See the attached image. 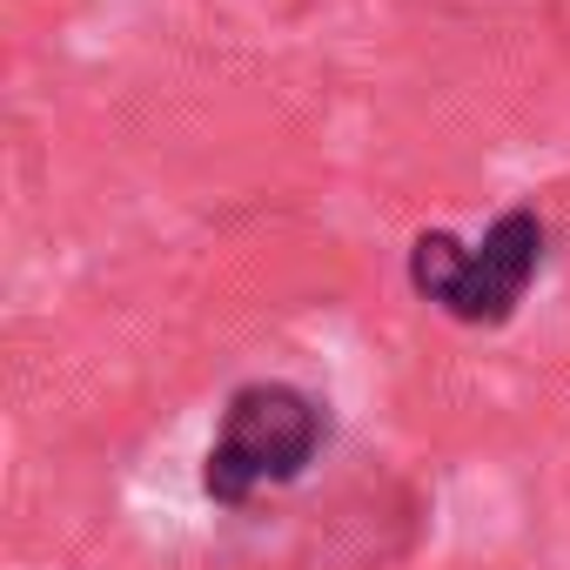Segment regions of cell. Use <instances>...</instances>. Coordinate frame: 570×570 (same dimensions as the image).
Masks as SVG:
<instances>
[{"label": "cell", "instance_id": "1", "mask_svg": "<svg viewBox=\"0 0 570 570\" xmlns=\"http://www.w3.org/2000/svg\"><path fill=\"white\" fill-rule=\"evenodd\" d=\"M537 268H543V215L537 208H503L483 228V242H456L443 228H423L410 242V289L470 330L510 323L517 303L530 296Z\"/></svg>", "mask_w": 570, "mask_h": 570}, {"label": "cell", "instance_id": "2", "mask_svg": "<svg viewBox=\"0 0 570 570\" xmlns=\"http://www.w3.org/2000/svg\"><path fill=\"white\" fill-rule=\"evenodd\" d=\"M330 436V416L296 383H242L215 423V443L202 456V497L222 510H242L255 490L296 483Z\"/></svg>", "mask_w": 570, "mask_h": 570}]
</instances>
